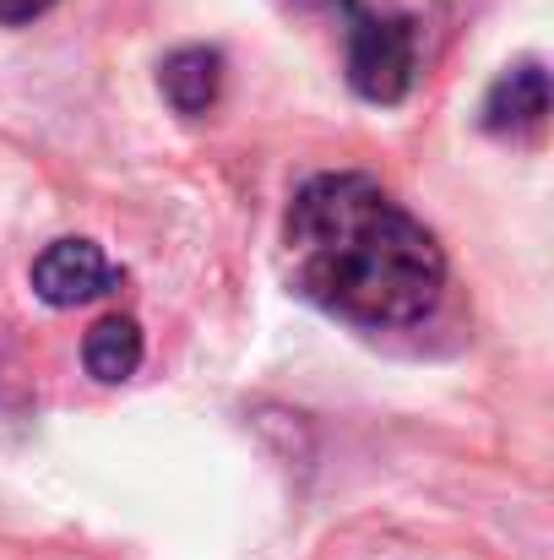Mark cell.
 Wrapping results in <instances>:
<instances>
[{
    "mask_svg": "<svg viewBox=\"0 0 554 560\" xmlns=\"http://www.w3.org/2000/svg\"><path fill=\"white\" fill-rule=\"evenodd\" d=\"M550 115V77L539 60H522L511 66L490 98H484V131L490 137H522V131H539Z\"/></svg>",
    "mask_w": 554,
    "mask_h": 560,
    "instance_id": "cell-4",
    "label": "cell"
},
{
    "mask_svg": "<svg viewBox=\"0 0 554 560\" xmlns=\"http://www.w3.org/2000/svg\"><path fill=\"white\" fill-rule=\"evenodd\" d=\"M349 82L365 104H402L419 82V22L408 11L354 5L349 16Z\"/></svg>",
    "mask_w": 554,
    "mask_h": 560,
    "instance_id": "cell-2",
    "label": "cell"
},
{
    "mask_svg": "<svg viewBox=\"0 0 554 560\" xmlns=\"http://www.w3.org/2000/svg\"><path fill=\"white\" fill-rule=\"evenodd\" d=\"M82 365H87L93 381H104V386L131 381L137 365H142V327H137L131 316H104V322L87 332V343H82Z\"/></svg>",
    "mask_w": 554,
    "mask_h": 560,
    "instance_id": "cell-6",
    "label": "cell"
},
{
    "mask_svg": "<svg viewBox=\"0 0 554 560\" xmlns=\"http://www.w3.org/2000/svg\"><path fill=\"white\" fill-rule=\"evenodd\" d=\"M27 278H33V294L55 311H71V305H87V300L120 289V267H109L93 240H55L33 261Z\"/></svg>",
    "mask_w": 554,
    "mask_h": 560,
    "instance_id": "cell-3",
    "label": "cell"
},
{
    "mask_svg": "<svg viewBox=\"0 0 554 560\" xmlns=\"http://www.w3.org/2000/svg\"><path fill=\"white\" fill-rule=\"evenodd\" d=\"M55 0H0V27H22L33 16H44Z\"/></svg>",
    "mask_w": 554,
    "mask_h": 560,
    "instance_id": "cell-7",
    "label": "cell"
},
{
    "mask_svg": "<svg viewBox=\"0 0 554 560\" xmlns=\"http://www.w3.org/2000/svg\"><path fill=\"white\" fill-rule=\"evenodd\" d=\"M283 272L299 300L354 327H413L446 289L435 234L369 175H316L294 196Z\"/></svg>",
    "mask_w": 554,
    "mask_h": 560,
    "instance_id": "cell-1",
    "label": "cell"
},
{
    "mask_svg": "<svg viewBox=\"0 0 554 560\" xmlns=\"http://www.w3.org/2000/svg\"><path fill=\"white\" fill-rule=\"evenodd\" d=\"M158 88L175 104V115H207L223 93V55L207 44H185L158 66Z\"/></svg>",
    "mask_w": 554,
    "mask_h": 560,
    "instance_id": "cell-5",
    "label": "cell"
}]
</instances>
